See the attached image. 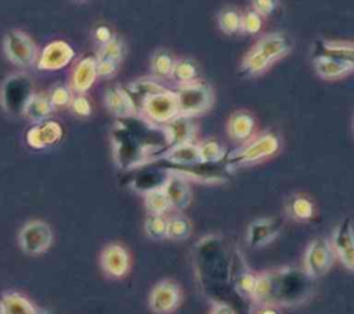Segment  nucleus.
Instances as JSON below:
<instances>
[{"mask_svg":"<svg viewBox=\"0 0 354 314\" xmlns=\"http://www.w3.org/2000/svg\"><path fill=\"white\" fill-rule=\"evenodd\" d=\"M0 314H40V311L25 296L8 292L0 299Z\"/></svg>","mask_w":354,"mask_h":314,"instance_id":"nucleus-26","label":"nucleus"},{"mask_svg":"<svg viewBox=\"0 0 354 314\" xmlns=\"http://www.w3.org/2000/svg\"><path fill=\"white\" fill-rule=\"evenodd\" d=\"M282 221L275 217H261L248 227L246 241L252 248H260L271 242L279 232Z\"/></svg>","mask_w":354,"mask_h":314,"instance_id":"nucleus-16","label":"nucleus"},{"mask_svg":"<svg viewBox=\"0 0 354 314\" xmlns=\"http://www.w3.org/2000/svg\"><path fill=\"white\" fill-rule=\"evenodd\" d=\"M33 95L32 82L24 73L10 76L1 89V104L12 115H21L30 97Z\"/></svg>","mask_w":354,"mask_h":314,"instance_id":"nucleus-4","label":"nucleus"},{"mask_svg":"<svg viewBox=\"0 0 354 314\" xmlns=\"http://www.w3.org/2000/svg\"><path fill=\"white\" fill-rule=\"evenodd\" d=\"M254 286H256V275L252 274L250 271H241L235 277V288L241 293L252 297Z\"/></svg>","mask_w":354,"mask_h":314,"instance_id":"nucleus-37","label":"nucleus"},{"mask_svg":"<svg viewBox=\"0 0 354 314\" xmlns=\"http://www.w3.org/2000/svg\"><path fill=\"white\" fill-rule=\"evenodd\" d=\"M163 129L167 137V149L181 144L192 142L196 133V126L194 119L183 115L174 116L171 120H169L163 126Z\"/></svg>","mask_w":354,"mask_h":314,"instance_id":"nucleus-18","label":"nucleus"},{"mask_svg":"<svg viewBox=\"0 0 354 314\" xmlns=\"http://www.w3.org/2000/svg\"><path fill=\"white\" fill-rule=\"evenodd\" d=\"M124 48L123 41L118 37H113L104 46H100L95 62H97V76L109 79L116 75L123 61Z\"/></svg>","mask_w":354,"mask_h":314,"instance_id":"nucleus-12","label":"nucleus"},{"mask_svg":"<svg viewBox=\"0 0 354 314\" xmlns=\"http://www.w3.org/2000/svg\"><path fill=\"white\" fill-rule=\"evenodd\" d=\"M180 286L170 279H163L158 282L152 288L148 299L149 308L155 314H170L180 306Z\"/></svg>","mask_w":354,"mask_h":314,"instance_id":"nucleus-9","label":"nucleus"},{"mask_svg":"<svg viewBox=\"0 0 354 314\" xmlns=\"http://www.w3.org/2000/svg\"><path fill=\"white\" fill-rule=\"evenodd\" d=\"M166 221L167 219H165V216L148 214L144 221L145 234L152 239L166 238Z\"/></svg>","mask_w":354,"mask_h":314,"instance_id":"nucleus-35","label":"nucleus"},{"mask_svg":"<svg viewBox=\"0 0 354 314\" xmlns=\"http://www.w3.org/2000/svg\"><path fill=\"white\" fill-rule=\"evenodd\" d=\"M4 51L7 58L19 66H30L36 62L37 50L33 40L22 30L14 29L4 37Z\"/></svg>","mask_w":354,"mask_h":314,"instance_id":"nucleus-7","label":"nucleus"},{"mask_svg":"<svg viewBox=\"0 0 354 314\" xmlns=\"http://www.w3.org/2000/svg\"><path fill=\"white\" fill-rule=\"evenodd\" d=\"M191 221L184 216H173L166 221V238L171 241H183L191 235Z\"/></svg>","mask_w":354,"mask_h":314,"instance_id":"nucleus-31","label":"nucleus"},{"mask_svg":"<svg viewBox=\"0 0 354 314\" xmlns=\"http://www.w3.org/2000/svg\"><path fill=\"white\" fill-rule=\"evenodd\" d=\"M124 90L129 94L130 100L133 101V104H134V107L137 109V113H140L142 102L149 95L165 90V87L158 84L156 82H153L151 79H138V80L130 83L127 87H124Z\"/></svg>","mask_w":354,"mask_h":314,"instance_id":"nucleus-25","label":"nucleus"},{"mask_svg":"<svg viewBox=\"0 0 354 314\" xmlns=\"http://www.w3.org/2000/svg\"><path fill=\"white\" fill-rule=\"evenodd\" d=\"M140 113L153 124H166L178 115V107L174 91L167 89L149 95L141 105Z\"/></svg>","mask_w":354,"mask_h":314,"instance_id":"nucleus-5","label":"nucleus"},{"mask_svg":"<svg viewBox=\"0 0 354 314\" xmlns=\"http://www.w3.org/2000/svg\"><path fill=\"white\" fill-rule=\"evenodd\" d=\"M311 292V278L301 270L279 268L256 275L252 299L263 306H288L303 302Z\"/></svg>","mask_w":354,"mask_h":314,"instance_id":"nucleus-1","label":"nucleus"},{"mask_svg":"<svg viewBox=\"0 0 354 314\" xmlns=\"http://www.w3.org/2000/svg\"><path fill=\"white\" fill-rule=\"evenodd\" d=\"M75 57L73 48L64 40L48 43L37 61V68L41 71H57L66 66Z\"/></svg>","mask_w":354,"mask_h":314,"instance_id":"nucleus-15","label":"nucleus"},{"mask_svg":"<svg viewBox=\"0 0 354 314\" xmlns=\"http://www.w3.org/2000/svg\"><path fill=\"white\" fill-rule=\"evenodd\" d=\"M144 206L148 214L153 216H163L167 210L171 209L169 199L160 185L144 191Z\"/></svg>","mask_w":354,"mask_h":314,"instance_id":"nucleus-27","label":"nucleus"},{"mask_svg":"<svg viewBox=\"0 0 354 314\" xmlns=\"http://www.w3.org/2000/svg\"><path fill=\"white\" fill-rule=\"evenodd\" d=\"M50 98V102L53 105V108H64V107H68L71 105V101L73 98L71 90L65 86H57L51 94L48 95Z\"/></svg>","mask_w":354,"mask_h":314,"instance_id":"nucleus-38","label":"nucleus"},{"mask_svg":"<svg viewBox=\"0 0 354 314\" xmlns=\"http://www.w3.org/2000/svg\"><path fill=\"white\" fill-rule=\"evenodd\" d=\"M254 131V119L246 111L232 113L227 122L228 137L236 142H245Z\"/></svg>","mask_w":354,"mask_h":314,"instance_id":"nucleus-23","label":"nucleus"},{"mask_svg":"<svg viewBox=\"0 0 354 314\" xmlns=\"http://www.w3.org/2000/svg\"><path fill=\"white\" fill-rule=\"evenodd\" d=\"M159 159H165L173 165L184 166V167H195L202 165L198 144H194V142L171 147L166 149Z\"/></svg>","mask_w":354,"mask_h":314,"instance_id":"nucleus-22","label":"nucleus"},{"mask_svg":"<svg viewBox=\"0 0 354 314\" xmlns=\"http://www.w3.org/2000/svg\"><path fill=\"white\" fill-rule=\"evenodd\" d=\"M286 212L292 219L306 221L314 216V203L306 195H293L288 199Z\"/></svg>","mask_w":354,"mask_h":314,"instance_id":"nucleus-28","label":"nucleus"},{"mask_svg":"<svg viewBox=\"0 0 354 314\" xmlns=\"http://www.w3.org/2000/svg\"><path fill=\"white\" fill-rule=\"evenodd\" d=\"M100 264L109 278L119 279L130 270V255L123 245L109 243L101 252Z\"/></svg>","mask_w":354,"mask_h":314,"instance_id":"nucleus-11","label":"nucleus"},{"mask_svg":"<svg viewBox=\"0 0 354 314\" xmlns=\"http://www.w3.org/2000/svg\"><path fill=\"white\" fill-rule=\"evenodd\" d=\"M332 250L337 255L342 264L348 270H354V239L350 219H344L336 227L332 238Z\"/></svg>","mask_w":354,"mask_h":314,"instance_id":"nucleus-14","label":"nucleus"},{"mask_svg":"<svg viewBox=\"0 0 354 314\" xmlns=\"http://www.w3.org/2000/svg\"><path fill=\"white\" fill-rule=\"evenodd\" d=\"M62 138V126L55 120H43L26 133V142L36 149L47 148Z\"/></svg>","mask_w":354,"mask_h":314,"instance_id":"nucleus-17","label":"nucleus"},{"mask_svg":"<svg viewBox=\"0 0 354 314\" xmlns=\"http://www.w3.org/2000/svg\"><path fill=\"white\" fill-rule=\"evenodd\" d=\"M279 149V138L274 133H263L257 137H250L241 147L227 154L228 167L257 163L272 156Z\"/></svg>","mask_w":354,"mask_h":314,"instance_id":"nucleus-2","label":"nucleus"},{"mask_svg":"<svg viewBox=\"0 0 354 314\" xmlns=\"http://www.w3.org/2000/svg\"><path fill=\"white\" fill-rule=\"evenodd\" d=\"M105 107L118 119L131 118L137 113V109L126 93L124 87L112 86L105 93Z\"/></svg>","mask_w":354,"mask_h":314,"instance_id":"nucleus-19","label":"nucleus"},{"mask_svg":"<svg viewBox=\"0 0 354 314\" xmlns=\"http://www.w3.org/2000/svg\"><path fill=\"white\" fill-rule=\"evenodd\" d=\"M198 149H199L202 165H206V163L213 165V163L221 162L227 156L225 148L216 140L202 141L201 144H198Z\"/></svg>","mask_w":354,"mask_h":314,"instance_id":"nucleus-32","label":"nucleus"},{"mask_svg":"<svg viewBox=\"0 0 354 314\" xmlns=\"http://www.w3.org/2000/svg\"><path fill=\"white\" fill-rule=\"evenodd\" d=\"M21 249L28 255H40L46 252L53 242V231L50 225L41 220L26 223L18 237Z\"/></svg>","mask_w":354,"mask_h":314,"instance_id":"nucleus-6","label":"nucleus"},{"mask_svg":"<svg viewBox=\"0 0 354 314\" xmlns=\"http://www.w3.org/2000/svg\"><path fill=\"white\" fill-rule=\"evenodd\" d=\"M210 314H235V311L232 310L231 306L225 303H214Z\"/></svg>","mask_w":354,"mask_h":314,"instance_id":"nucleus-42","label":"nucleus"},{"mask_svg":"<svg viewBox=\"0 0 354 314\" xmlns=\"http://www.w3.org/2000/svg\"><path fill=\"white\" fill-rule=\"evenodd\" d=\"M263 26V18L253 10H248L241 18V32L254 35Z\"/></svg>","mask_w":354,"mask_h":314,"instance_id":"nucleus-36","label":"nucleus"},{"mask_svg":"<svg viewBox=\"0 0 354 314\" xmlns=\"http://www.w3.org/2000/svg\"><path fill=\"white\" fill-rule=\"evenodd\" d=\"M71 108H72L73 113L77 115V116L86 118V116H90V115H91V104H90V101L87 100V97H84V95H82V94H79V95H76V97L72 98V101H71Z\"/></svg>","mask_w":354,"mask_h":314,"instance_id":"nucleus-39","label":"nucleus"},{"mask_svg":"<svg viewBox=\"0 0 354 314\" xmlns=\"http://www.w3.org/2000/svg\"><path fill=\"white\" fill-rule=\"evenodd\" d=\"M313 64L317 75L325 80L342 79L354 71V62L321 57V55H315L313 58Z\"/></svg>","mask_w":354,"mask_h":314,"instance_id":"nucleus-21","label":"nucleus"},{"mask_svg":"<svg viewBox=\"0 0 354 314\" xmlns=\"http://www.w3.org/2000/svg\"><path fill=\"white\" fill-rule=\"evenodd\" d=\"M53 105L50 102L48 95L44 94H33L28 101L24 115L36 122H43L53 112Z\"/></svg>","mask_w":354,"mask_h":314,"instance_id":"nucleus-29","label":"nucleus"},{"mask_svg":"<svg viewBox=\"0 0 354 314\" xmlns=\"http://www.w3.org/2000/svg\"><path fill=\"white\" fill-rule=\"evenodd\" d=\"M315 51V55L354 62V46L348 40H319Z\"/></svg>","mask_w":354,"mask_h":314,"instance_id":"nucleus-24","label":"nucleus"},{"mask_svg":"<svg viewBox=\"0 0 354 314\" xmlns=\"http://www.w3.org/2000/svg\"><path fill=\"white\" fill-rule=\"evenodd\" d=\"M93 36H94V40L100 44V46H104L106 44L108 41H111L115 36L112 35V30L109 26L106 25H98L95 26L94 32H93Z\"/></svg>","mask_w":354,"mask_h":314,"instance_id":"nucleus-41","label":"nucleus"},{"mask_svg":"<svg viewBox=\"0 0 354 314\" xmlns=\"http://www.w3.org/2000/svg\"><path fill=\"white\" fill-rule=\"evenodd\" d=\"M196 76H198V66L192 59L181 58L174 61L170 77L176 83H178V86L196 80Z\"/></svg>","mask_w":354,"mask_h":314,"instance_id":"nucleus-30","label":"nucleus"},{"mask_svg":"<svg viewBox=\"0 0 354 314\" xmlns=\"http://www.w3.org/2000/svg\"><path fill=\"white\" fill-rule=\"evenodd\" d=\"M241 18H242V14H239L235 8H231V7L223 8L217 17L218 28L225 35H235L241 32Z\"/></svg>","mask_w":354,"mask_h":314,"instance_id":"nucleus-34","label":"nucleus"},{"mask_svg":"<svg viewBox=\"0 0 354 314\" xmlns=\"http://www.w3.org/2000/svg\"><path fill=\"white\" fill-rule=\"evenodd\" d=\"M178 115L194 118L207 111L213 104V91L209 84L201 80L180 84L174 91Z\"/></svg>","mask_w":354,"mask_h":314,"instance_id":"nucleus-3","label":"nucleus"},{"mask_svg":"<svg viewBox=\"0 0 354 314\" xmlns=\"http://www.w3.org/2000/svg\"><path fill=\"white\" fill-rule=\"evenodd\" d=\"M174 58L167 50H158L151 59V71L156 77H169L174 65Z\"/></svg>","mask_w":354,"mask_h":314,"instance_id":"nucleus-33","label":"nucleus"},{"mask_svg":"<svg viewBox=\"0 0 354 314\" xmlns=\"http://www.w3.org/2000/svg\"><path fill=\"white\" fill-rule=\"evenodd\" d=\"M95 57H84L75 66L71 77V87L77 94H84L91 89L97 79Z\"/></svg>","mask_w":354,"mask_h":314,"instance_id":"nucleus-20","label":"nucleus"},{"mask_svg":"<svg viewBox=\"0 0 354 314\" xmlns=\"http://www.w3.org/2000/svg\"><path fill=\"white\" fill-rule=\"evenodd\" d=\"M160 187L173 209L184 210L189 206L192 199V192H191L189 181L185 174H183L178 170L167 173Z\"/></svg>","mask_w":354,"mask_h":314,"instance_id":"nucleus-10","label":"nucleus"},{"mask_svg":"<svg viewBox=\"0 0 354 314\" xmlns=\"http://www.w3.org/2000/svg\"><path fill=\"white\" fill-rule=\"evenodd\" d=\"M252 6H253L252 10L263 18V17H267V15L272 14L277 10L278 3L272 1V0H256V1L252 3Z\"/></svg>","mask_w":354,"mask_h":314,"instance_id":"nucleus-40","label":"nucleus"},{"mask_svg":"<svg viewBox=\"0 0 354 314\" xmlns=\"http://www.w3.org/2000/svg\"><path fill=\"white\" fill-rule=\"evenodd\" d=\"M333 263V250L330 243L324 238L313 239L306 250L304 256V273L311 278H319L325 275Z\"/></svg>","mask_w":354,"mask_h":314,"instance_id":"nucleus-8","label":"nucleus"},{"mask_svg":"<svg viewBox=\"0 0 354 314\" xmlns=\"http://www.w3.org/2000/svg\"><path fill=\"white\" fill-rule=\"evenodd\" d=\"M252 48L259 53L270 65H272L275 61L289 54L292 50V43L286 35L272 32L263 35Z\"/></svg>","mask_w":354,"mask_h":314,"instance_id":"nucleus-13","label":"nucleus"},{"mask_svg":"<svg viewBox=\"0 0 354 314\" xmlns=\"http://www.w3.org/2000/svg\"><path fill=\"white\" fill-rule=\"evenodd\" d=\"M259 314H278L272 307H270V306H264L260 311H259Z\"/></svg>","mask_w":354,"mask_h":314,"instance_id":"nucleus-43","label":"nucleus"}]
</instances>
